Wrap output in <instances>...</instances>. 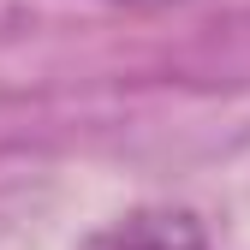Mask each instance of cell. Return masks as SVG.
<instances>
[{
	"label": "cell",
	"mask_w": 250,
	"mask_h": 250,
	"mask_svg": "<svg viewBox=\"0 0 250 250\" xmlns=\"http://www.w3.org/2000/svg\"><path fill=\"white\" fill-rule=\"evenodd\" d=\"M83 250H214L197 214L185 208H137L119 214L113 227H102Z\"/></svg>",
	"instance_id": "cell-1"
}]
</instances>
